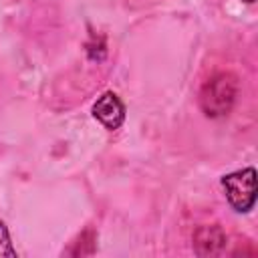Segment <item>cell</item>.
<instances>
[{"instance_id":"3","label":"cell","mask_w":258,"mask_h":258,"mask_svg":"<svg viewBox=\"0 0 258 258\" xmlns=\"http://www.w3.org/2000/svg\"><path fill=\"white\" fill-rule=\"evenodd\" d=\"M93 117L109 131H115L123 125L125 121V105L123 101L113 93V91H105L95 103H93Z\"/></svg>"},{"instance_id":"4","label":"cell","mask_w":258,"mask_h":258,"mask_svg":"<svg viewBox=\"0 0 258 258\" xmlns=\"http://www.w3.org/2000/svg\"><path fill=\"white\" fill-rule=\"evenodd\" d=\"M228 244V238L220 226H200L194 234L196 254L200 256H216L222 254Z\"/></svg>"},{"instance_id":"1","label":"cell","mask_w":258,"mask_h":258,"mask_svg":"<svg viewBox=\"0 0 258 258\" xmlns=\"http://www.w3.org/2000/svg\"><path fill=\"white\" fill-rule=\"evenodd\" d=\"M238 95V81L232 73L212 75L200 91V107L206 117L218 119L232 111Z\"/></svg>"},{"instance_id":"6","label":"cell","mask_w":258,"mask_h":258,"mask_svg":"<svg viewBox=\"0 0 258 258\" xmlns=\"http://www.w3.org/2000/svg\"><path fill=\"white\" fill-rule=\"evenodd\" d=\"M244 2H246V4H254L256 0H244Z\"/></svg>"},{"instance_id":"2","label":"cell","mask_w":258,"mask_h":258,"mask_svg":"<svg viewBox=\"0 0 258 258\" xmlns=\"http://www.w3.org/2000/svg\"><path fill=\"white\" fill-rule=\"evenodd\" d=\"M222 187L226 191V200L234 212L246 214L256 204V169L246 167L240 171H232L222 177Z\"/></svg>"},{"instance_id":"5","label":"cell","mask_w":258,"mask_h":258,"mask_svg":"<svg viewBox=\"0 0 258 258\" xmlns=\"http://www.w3.org/2000/svg\"><path fill=\"white\" fill-rule=\"evenodd\" d=\"M0 256H8V258H16V250L10 242V234H8V228L6 224L0 220Z\"/></svg>"}]
</instances>
